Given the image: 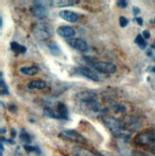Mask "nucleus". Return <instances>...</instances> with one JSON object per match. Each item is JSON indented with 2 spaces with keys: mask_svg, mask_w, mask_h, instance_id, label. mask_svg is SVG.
<instances>
[{
  "mask_svg": "<svg viewBox=\"0 0 155 156\" xmlns=\"http://www.w3.org/2000/svg\"><path fill=\"white\" fill-rule=\"evenodd\" d=\"M103 123L106 125V128L110 130L113 136L119 139H126L129 134H126L125 129L128 128L124 122L120 121L114 117H105Z\"/></svg>",
  "mask_w": 155,
  "mask_h": 156,
  "instance_id": "obj_1",
  "label": "nucleus"
},
{
  "mask_svg": "<svg viewBox=\"0 0 155 156\" xmlns=\"http://www.w3.org/2000/svg\"><path fill=\"white\" fill-rule=\"evenodd\" d=\"M77 98L82 105L89 106L91 110L95 112L100 110V106L97 102V94L95 92L88 90L79 92V94H77Z\"/></svg>",
  "mask_w": 155,
  "mask_h": 156,
  "instance_id": "obj_2",
  "label": "nucleus"
},
{
  "mask_svg": "<svg viewBox=\"0 0 155 156\" xmlns=\"http://www.w3.org/2000/svg\"><path fill=\"white\" fill-rule=\"evenodd\" d=\"M89 62V64L98 72L103 74H113L117 71V66L112 62L108 61H92L88 59V57H83Z\"/></svg>",
  "mask_w": 155,
  "mask_h": 156,
  "instance_id": "obj_3",
  "label": "nucleus"
},
{
  "mask_svg": "<svg viewBox=\"0 0 155 156\" xmlns=\"http://www.w3.org/2000/svg\"><path fill=\"white\" fill-rule=\"evenodd\" d=\"M134 142L139 146H148L155 144V130L147 129L138 133L134 137Z\"/></svg>",
  "mask_w": 155,
  "mask_h": 156,
  "instance_id": "obj_4",
  "label": "nucleus"
},
{
  "mask_svg": "<svg viewBox=\"0 0 155 156\" xmlns=\"http://www.w3.org/2000/svg\"><path fill=\"white\" fill-rule=\"evenodd\" d=\"M33 33L34 37L40 40L47 39L51 37V31L47 23L45 22H37L33 27Z\"/></svg>",
  "mask_w": 155,
  "mask_h": 156,
  "instance_id": "obj_5",
  "label": "nucleus"
},
{
  "mask_svg": "<svg viewBox=\"0 0 155 156\" xmlns=\"http://www.w3.org/2000/svg\"><path fill=\"white\" fill-rule=\"evenodd\" d=\"M60 138H62L63 140L66 141H71V142H76V143H85L86 139L85 138L78 132L77 130L74 129H65L61 131L59 134Z\"/></svg>",
  "mask_w": 155,
  "mask_h": 156,
  "instance_id": "obj_6",
  "label": "nucleus"
},
{
  "mask_svg": "<svg viewBox=\"0 0 155 156\" xmlns=\"http://www.w3.org/2000/svg\"><path fill=\"white\" fill-rule=\"evenodd\" d=\"M32 11V14L34 17H37V18H39V19H42V18H45L46 16L48 15V11L46 9L45 6L39 1H34V5L31 9Z\"/></svg>",
  "mask_w": 155,
  "mask_h": 156,
  "instance_id": "obj_7",
  "label": "nucleus"
},
{
  "mask_svg": "<svg viewBox=\"0 0 155 156\" xmlns=\"http://www.w3.org/2000/svg\"><path fill=\"white\" fill-rule=\"evenodd\" d=\"M72 152L74 156H105L103 153H97L82 147H74L72 148Z\"/></svg>",
  "mask_w": 155,
  "mask_h": 156,
  "instance_id": "obj_8",
  "label": "nucleus"
},
{
  "mask_svg": "<svg viewBox=\"0 0 155 156\" xmlns=\"http://www.w3.org/2000/svg\"><path fill=\"white\" fill-rule=\"evenodd\" d=\"M78 71L80 75H82V76H84L85 78H87L91 80H93V82H99V76L97 75V73H95L93 70H91L90 68L88 67H79L78 68Z\"/></svg>",
  "mask_w": 155,
  "mask_h": 156,
  "instance_id": "obj_9",
  "label": "nucleus"
},
{
  "mask_svg": "<svg viewBox=\"0 0 155 156\" xmlns=\"http://www.w3.org/2000/svg\"><path fill=\"white\" fill-rule=\"evenodd\" d=\"M59 15L61 17L62 19H64L68 22H71V23L77 22L79 20V15L74 13V11H69V10L60 11Z\"/></svg>",
  "mask_w": 155,
  "mask_h": 156,
  "instance_id": "obj_10",
  "label": "nucleus"
},
{
  "mask_svg": "<svg viewBox=\"0 0 155 156\" xmlns=\"http://www.w3.org/2000/svg\"><path fill=\"white\" fill-rule=\"evenodd\" d=\"M57 33L59 36L68 38V37H74L75 34H76V31H75V29L72 28L71 26H60L57 28Z\"/></svg>",
  "mask_w": 155,
  "mask_h": 156,
  "instance_id": "obj_11",
  "label": "nucleus"
},
{
  "mask_svg": "<svg viewBox=\"0 0 155 156\" xmlns=\"http://www.w3.org/2000/svg\"><path fill=\"white\" fill-rule=\"evenodd\" d=\"M69 43H70L75 49H77L79 51L86 52V51L88 50V45H87V43H86L82 38H79V37L74 38V39L70 40Z\"/></svg>",
  "mask_w": 155,
  "mask_h": 156,
  "instance_id": "obj_12",
  "label": "nucleus"
},
{
  "mask_svg": "<svg viewBox=\"0 0 155 156\" xmlns=\"http://www.w3.org/2000/svg\"><path fill=\"white\" fill-rule=\"evenodd\" d=\"M27 87L29 89H43L46 87V83L40 79L33 80L27 84Z\"/></svg>",
  "mask_w": 155,
  "mask_h": 156,
  "instance_id": "obj_13",
  "label": "nucleus"
},
{
  "mask_svg": "<svg viewBox=\"0 0 155 156\" xmlns=\"http://www.w3.org/2000/svg\"><path fill=\"white\" fill-rule=\"evenodd\" d=\"M10 46H11V49L13 52H15V54L17 56L18 54H24L27 48L25 47V46H23V45H20L18 42H16V41H11L10 43Z\"/></svg>",
  "mask_w": 155,
  "mask_h": 156,
  "instance_id": "obj_14",
  "label": "nucleus"
},
{
  "mask_svg": "<svg viewBox=\"0 0 155 156\" xmlns=\"http://www.w3.org/2000/svg\"><path fill=\"white\" fill-rule=\"evenodd\" d=\"M38 67L37 66H23L20 68V72L23 75H26V76H34L38 72Z\"/></svg>",
  "mask_w": 155,
  "mask_h": 156,
  "instance_id": "obj_15",
  "label": "nucleus"
},
{
  "mask_svg": "<svg viewBox=\"0 0 155 156\" xmlns=\"http://www.w3.org/2000/svg\"><path fill=\"white\" fill-rule=\"evenodd\" d=\"M57 112H59L60 116L63 120H68V109L66 106L63 102H59L57 105Z\"/></svg>",
  "mask_w": 155,
  "mask_h": 156,
  "instance_id": "obj_16",
  "label": "nucleus"
},
{
  "mask_svg": "<svg viewBox=\"0 0 155 156\" xmlns=\"http://www.w3.org/2000/svg\"><path fill=\"white\" fill-rule=\"evenodd\" d=\"M43 113L45 116H47L49 118H52V119H61L60 114L57 111H55L54 109H52L50 107H45L44 110H43Z\"/></svg>",
  "mask_w": 155,
  "mask_h": 156,
  "instance_id": "obj_17",
  "label": "nucleus"
},
{
  "mask_svg": "<svg viewBox=\"0 0 155 156\" xmlns=\"http://www.w3.org/2000/svg\"><path fill=\"white\" fill-rule=\"evenodd\" d=\"M135 43L138 46H139V48L142 49V50H145L146 47H147V45L146 39L144 38V37H143V34H140L136 37V38H135Z\"/></svg>",
  "mask_w": 155,
  "mask_h": 156,
  "instance_id": "obj_18",
  "label": "nucleus"
},
{
  "mask_svg": "<svg viewBox=\"0 0 155 156\" xmlns=\"http://www.w3.org/2000/svg\"><path fill=\"white\" fill-rule=\"evenodd\" d=\"M19 138H20V140H21L22 142H24V143L26 144V145H29V144H30V143L32 142V136H31L30 134H29L24 128L21 129Z\"/></svg>",
  "mask_w": 155,
  "mask_h": 156,
  "instance_id": "obj_19",
  "label": "nucleus"
},
{
  "mask_svg": "<svg viewBox=\"0 0 155 156\" xmlns=\"http://www.w3.org/2000/svg\"><path fill=\"white\" fill-rule=\"evenodd\" d=\"M56 3L57 7H67V6H73L76 3V1H71V0H59V1H52Z\"/></svg>",
  "mask_w": 155,
  "mask_h": 156,
  "instance_id": "obj_20",
  "label": "nucleus"
},
{
  "mask_svg": "<svg viewBox=\"0 0 155 156\" xmlns=\"http://www.w3.org/2000/svg\"><path fill=\"white\" fill-rule=\"evenodd\" d=\"M47 46L49 47L50 51H51V53H53V54H59L60 53V47L57 46V44L54 41H51V42H48L47 43Z\"/></svg>",
  "mask_w": 155,
  "mask_h": 156,
  "instance_id": "obj_21",
  "label": "nucleus"
},
{
  "mask_svg": "<svg viewBox=\"0 0 155 156\" xmlns=\"http://www.w3.org/2000/svg\"><path fill=\"white\" fill-rule=\"evenodd\" d=\"M24 149L28 152H37V154H40L41 153V151H40V148L38 147H34V146H30V145H24Z\"/></svg>",
  "mask_w": 155,
  "mask_h": 156,
  "instance_id": "obj_22",
  "label": "nucleus"
},
{
  "mask_svg": "<svg viewBox=\"0 0 155 156\" xmlns=\"http://www.w3.org/2000/svg\"><path fill=\"white\" fill-rule=\"evenodd\" d=\"M0 84H1V95H8L9 94V88H8V85L6 84L5 80H3V78H1V80H0Z\"/></svg>",
  "mask_w": 155,
  "mask_h": 156,
  "instance_id": "obj_23",
  "label": "nucleus"
},
{
  "mask_svg": "<svg viewBox=\"0 0 155 156\" xmlns=\"http://www.w3.org/2000/svg\"><path fill=\"white\" fill-rule=\"evenodd\" d=\"M119 22H120V26L122 27V28H124L126 25L128 24V18H125L124 16H120Z\"/></svg>",
  "mask_w": 155,
  "mask_h": 156,
  "instance_id": "obj_24",
  "label": "nucleus"
},
{
  "mask_svg": "<svg viewBox=\"0 0 155 156\" xmlns=\"http://www.w3.org/2000/svg\"><path fill=\"white\" fill-rule=\"evenodd\" d=\"M115 110H116V112H125L126 107L124 105H122V103H119V105L115 107Z\"/></svg>",
  "mask_w": 155,
  "mask_h": 156,
  "instance_id": "obj_25",
  "label": "nucleus"
},
{
  "mask_svg": "<svg viewBox=\"0 0 155 156\" xmlns=\"http://www.w3.org/2000/svg\"><path fill=\"white\" fill-rule=\"evenodd\" d=\"M8 109H9V110H10L11 112H14V113H15V112H16V110H17V108H16L15 105V103H13V102L9 103Z\"/></svg>",
  "mask_w": 155,
  "mask_h": 156,
  "instance_id": "obj_26",
  "label": "nucleus"
},
{
  "mask_svg": "<svg viewBox=\"0 0 155 156\" xmlns=\"http://www.w3.org/2000/svg\"><path fill=\"white\" fill-rule=\"evenodd\" d=\"M117 4L120 8H126L128 7V2L124 1V0H120V1L117 2Z\"/></svg>",
  "mask_w": 155,
  "mask_h": 156,
  "instance_id": "obj_27",
  "label": "nucleus"
},
{
  "mask_svg": "<svg viewBox=\"0 0 155 156\" xmlns=\"http://www.w3.org/2000/svg\"><path fill=\"white\" fill-rule=\"evenodd\" d=\"M1 142L2 143H7V144H9V145H14V144H15V141L14 140H11V139H6V138H4L3 136L1 137Z\"/></svg>",
  "mask_w": 155,
  "mask_h": 156,
  "instance_id": "obj_28",
  "label": "nucleus"
},
{
  "mask_svg": "<svg viewBox=\"0 0 155 156\" xmlns=\"http://www.w3.org/2000/svg\"><path fill=\"white\" fill-rule=\"evenodd\" d=\"M143 37L145 39H147L150 37V33H149V31H147V30H145L143 32Z\"/></svg>",
  "mask_w": 155,
  "mask_h": 156,
  "instance_id": "obj_29",
  "label": "nucleus"
},
{
  "mask_svg": "<svg viewBox=\"0 0 155 156\" xmlns=\"http://www.w3.org/2000/svg\"><path fill=\"white\" fill-rule=\"evenodd\" d=\"M134 20H135V21H137V22H138V24H139L140 26H142V25H143V23H144V20H143L142 17H135Z\"/></svg>",
  "mask_w": 155,
  "mask_h": 156,
  "instance_id": "obj_30",
  "label": "nucleus"
},
{
  "mask_svg": "<svg viewBox=\"0 0 155 156\" xmlns=\"http://www.w3.org/2000/svg\"><path fill=\"white\" fill-rule=\"evenodd\" d=\"M132 10H133V13H134L135 15H138V14H140V9L138 8V7H136V6H133V8H132Z\"/></svg>",
  "mask_w": 155,
  "mask_h": 156,
  "instance_id": "obj_31",
  "label": "nucleus"
},
{
  "mask_svg": "<svg viewBox=\"0 0 155 156\" xmlns=\"http://www.w3.org/2000/svg\"><path fill=\"white\" fill-rule=\"evenodd\" d=\"M11 138H15L16 136V130H15V128H11Z\"/></svg>",
  "mask_w": 155,
  "mask_h": 156,
  "instance_id": "obj_32",
  "label": "nucleus"
},
{
  "mask_svg": "<svg viewBox=\"0 0 155 156\" xmlns=\"http://www.w3.org/2000/svg\"><path fill=\"white\" fill-rule=\"evenodd\" d=\"M3 152H4V146L3 143L1 142V144H0V156H3Z\"/></svg>",
  "mask_w": 155,
  "mask_h": 156,
  "instance_id": "obj_33",
  "label": "nucleus"
},
{
  "mask_svg": "<svg viewBox=\"0 0 155 156\" xmlns=\"http://www.w3.org/2000/svg\"><path fill=\"white\" fill-rule=\"evenodd\" d=\"M134 155L135 156H149L146 153H143V152H134Z\"/></svg>",
  "mask_w": 155,
  "mask_h": 156,
  "instance_id": "obj_34",
  "label": "nucleus"
},
{
  "mask_svg": "<svg viewBox=\"0 0 155 156\" xmlns=\"http://www.w3.org/2000/svg\"><path fill=\"white\" fill-rule=\"evenodd\" d=\"M150 152H151L153 155H155V144L151 147V148H150Z\"/></svg>",
  "mask_w": 155,
  "mask_h": 156,
  "instance_id": "obj_35",
  "label": "nucleus"
},
{
  "mask_svg": "<svg viewBox=\"0 0 155 156\" xmlns=\"http://www.w3.org/2000/svg\"><path fill=\"white\" fill-rule=\"evenodd\" d=\"M148 69H149V70H150L151 72L155 73V66H153V67H149Z\"/></svg>",
  "mask_w": 155,
  "mask_h": 156,
  "instance_id": "obj_36",
  "label": "nucleus"
},
{
  "mask_svg": "<svg viewBox=\"0 0 155 156\" xmlns=\"http://www.w3.org/2000/svg\"><path fill=\"white\" fill-rule=\"evenodd\" d=\"M0 26H3V18H2V16L0 17Z\"/></svg>",
  "mask_w": 155,
  "mask_h": 156,
  "instance_id": "obj_37",
  "label": "nucleus"
},
{
  "mask_svg": "<svg viewBox=\"0 0 155 156\" xmlns=\"http://www.w3.org/2000/svg\"><path fill=\"white\" fill-rule=\"evenodd\" d=\"M4 133H6V128H1V134H4Z\"/></svg>",
  "mask_w": 155,
  "mask_h": 156,
  "instance_id": "obj_38",
  "label": "nucleus"
},
{
  "mask_svg": "<svg viewBox=\"0 0 155 156\" xmlns=\"http://www.w3.org/2000/svg\"><path fill=\"white\" fill-rule=\"evenodd\" d=\"M154 22H155V19H154Z\"/></svg>",
  "mask_w": 155,
  "mask_h": 156,
  "instance_id": "obj_39",
  "label": "nucleus"
}]
</instances>
